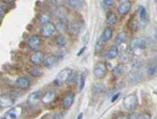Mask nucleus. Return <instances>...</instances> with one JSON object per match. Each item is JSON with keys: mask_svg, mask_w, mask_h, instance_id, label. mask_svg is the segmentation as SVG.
I'll return each instance as SVG.
<instances>
[{"mask_svg": "<svg viewBox=\"0 0 157 119\" xmlns=\"http://www.w3.org/2000/svg\"><path fill=\"white\" fill-rule=\"evenodd\" d=\"M29 73L34 77H39V76H41V75H42V70L40 69V68H38L37 66H35L34 68H32V69L29 70Z\"/></svg>", "mask_w": 157, "mask_h": 119, "instance_id": "obj_28", "label": "nucleus"}, {"mask_svg": "<svg viewBox=\"0 0 157 119\" xmlns=\"http://www.w3.org/2000/svg\"><path fill=\"white\" fill-rule=\"evenodd\" d=\"M116 119H130V117L127 116V115H120Z\"/></svg>", "mask_w": 157, "mask_h": 119, "instance_id": "obj_35", "label": "nucleus"}, {"mask_svg": "<svg viewBox=\"0 0 157 119\" xmlns=\"http://www.w3.org/2000/svg\"><path fill=\"white\" fill-rule=\"evenodd\" d=\"M112 36H113V29L111 28V27L107 26L105 29L103 30L102 35H101V38L98 40L105 44V43H107V42L110 41L111 38H112Z\"/></svg>", "mask_w": 157, "mask_h": 119, "instance_id": "obj_12", "label": "nucleus"}, {"mask_svg": "<svg viewBox=\"0 0 157 119\" xmlns=\"http://www.w3.org/2000/svg\"><path fill=\"white\" fill-rule=\"evenodd\" d=\"M82 118H83V114H80V115L78 116L77 119H82Z\"/></svg>", "mask_w": 157, "mask_h": 119, "instance_id": "obj_37", "label": "nucleus"}, {"mask_svg": "<svg viewBox=\"0 0 157 119\" xmlns=\"http://www.w3.org/2000/svg\"><path fill=\"white\" fill-rule=\"evenodd\" d=\"M0 119H3V118H0Z\"/></svg>", "mask_w": 157, "mask_h": 119, "instance_id": "obj_39", "label": "nucleus"}, {"mask_svg": "<svg viewBox=\"0 0 157 119\" xmlns=\"http://www.w3.org/2000/svg\"><path fill=\"white\" fill-rule=\"evenodd\" d=\"M15 86H16L17 88H20V89H27L30 86V80L27 77H24V76L18 77L15 80Z\"/></svg>", "mask_w": 157, "mask_h": 119, "instance_id": "obj_15", "label": "nucleus"}, {"mask_svg": "<svg viewBox=\"0 0 157 119\" xmlns=\"http://www.w3.org/2000/svg\"><path fill=\"white\" fill-rule=\"evenodd\" d=\"M107 24L109 25V27L113 26V25H115L117 23V17H116L115 14H113V13H109L107 15Z\"/></svg>", "mask_w": 157, "mask_h": 119, "instance_id": "obj_23", "label": "nucleus"}, {"mask_svg": "<svg viewBox=\"0 0 157 119\" xmlns=\"http://www.w3.org/2000/svg\"><path fill=\"white\" fill-rule=\"evenodd\" d=\"M2 12H3V9H2V7H1V6H0V15H1V14H2Z\"/></svg>", "mask_w": 157, "mask_h": 119, "instance_id": "obj_38", "label": "nucleus"}, {"mask_svg": "<svg viewBox=\"0 0 157 119\" xmlns=\"http://www.w3.org/2000/svg\"><path fill=\"white\" fill-rule=\"evenodd\" d=\"M83 3H84V1H82V0H69L68 1V4L75 9H80L83 6Z\"/></svg>", "mask_w": 157, "mask_h": 119, "instance_id": "obj_27", "label": "nucleus"}, {"mask_svg": "<svg viewBox=\"0 0 157 119\" xmlns=\"http://www.w3.org/2000/svg\"><path fill=\"white\" fill-rule=\"evenodd\" d=\"M118 54H120L118 47L115 46V45H113V46L109 47V49L107 50V52H106V57H107V59H109V60H113L118 57Z\"/></svg>", "mask_w": 157, "mask_h": 119, "instance_id": "obj_19", "label": "nucleus"}, {"mask_svg": "<svg viewBox=\"0 0 157 119\" xmlns=\"http://www.w3.org/2000/svg\"><path fill=\"white\" fill-rule=\"evenodd\" d=\"M56 99V92L54 90H48L44 93V95H42L41 101L45 105H48V103H52V101Z\"/></svg>", "mask_w": 157, "mask_h": 119, "instance_id": "obj_14", "label": "nucleus"}, {"mask_svg": "<svg viewBox=\"0 0 157 119\" xmlns=\"http://www.w3.org/2000/svg\"><path fill=\"white\" fill-rule=\"evenodd\" d=\"M123 103H124V107L127 109L128 111H134L137 108L138 105L137 96H136V94H130L126 96L123 99Z\"/></svg>", "mask_w": 157, "mask_h": 119, "instance_id": "obj_3", "label": "nucleus"}, {"mask_svg": "<svg viewBox=\"0 0 157 119\" xmlns=\"http://www.w3.org/2000/svg\"><path fill=\"white\" fill-rule=\"evenodd\" d=\"M71 74H72V69H70V68H64V69L61 70V71L58 73L57 76H56L54 80L55 85L61 86L66 82H68L69 78L71 77Z\"/></svg>", "mask_w": 157, "mask_h": 119, "instance_id": "obj_2", "label": "nucleus"}, {"mask_svg": "<svg viewBox=\"0 0 157 119\" xmlns=\"http://www.w3.org/2000/svg\"><path fill=\"white\" fill-rule=\"evenodd\" d=\"M135 119H151V115L149 113H141L136 116Z\"/></svg>", "mask_w": 157, "mask_h": 119, "instance_id": "obj_31", "label": "nucleus"}, {"mask_svg": "<svg viewBox=\"0 0 157 119\" xmlns=\"http://www.w3.org/2000/svg\"><path fill=\"white\" fill-rule=\"evenodd\" d=\"M128 39V34L126 32H121L120 34L117 35V37H116L115 39V46H118V45H123L124 43H126Z\"/></svg>", "mask_w": 157, "mask_h": 119, "instance_id": "obj_21", "label": "nucleus"}, {"mask_svg": "<svg viewBox=\"0 0 157 119\" xmlns=\"http://www.w3.org/2000/svg\"><path fill=\"white\" fill-rule=\"evenodd\" d=\"M106 72H107V65L104 62H97L93 66V75L98 80H101L105 76Z\"/></svg>", "mask_w": 157, "mask_h": 119, "instance_id": "obj_4", "label": "nucleus"}, {"mask_svg": "<svg viewBox=\"0 0 157 119\" xmlns=\"http://www.w3.org/2000/svg\"><path fill=\"white\" fill-rule=\"evenodd\" d=\"M120 95H121V93H116V94H114V96L111 98V101H112V102H114V101L117 99L118 97H120Z\"/></svg>", "mask_w": 157, "mask_h": 119, "instance_id": "obj_34", "label": "nucleus"}, {"mask_svg": "<svg viewBox=\"0 0 157 119\" xmlns=\"http://www.w3.org/2000/svg\"><path fill=\"white\" fill-rule=\"evenodd\" d=\"M146 49V41L143 38H135L130 43L129 50L132 55H141Z\"/></svg>", "mask_w": 157, "mask_h": 119, "instance_id": "obj_1", "label": "nucleus"}, {"mask_svg": "<svg viewBox=\"0 0 157 119\" xmlns=\"http://www.w3.org/2000/svg\"><path fill=\"white\" fill-rule=\"evenodd\" d=\"M14 103V101L11 98V96L4 94L0 96V108L2 109H6V108H11Z\"/></svg>", "mask_w": 157, "mask_h": 119, "instance_id": "obj_17", "label": "nucleus"}, {"mask_svg": "<svg viewBox=\"0 0 157 119\" xmlns=\"http://www.w3.org/2000/svg\"><path fill=\"white\" fill-rule=\"evenodd\" d=\"M58 61H59V58L55 54H52L45 58L43 61V64H44V67L46 68H52L58 64Z\"/></svg>", "mask_w": 157, "mask_h": 119, "instance_id": "obj_13", "label": "nucleus"}, {"mask_svg": "<svg viewBox=\"0 0 157 119\" xmlns=\"http://www.w3.org/2000/svg\"><path fill=\"white\" fill-rule=\"evenodd\" d=\"M42 92L41 91H35V92L30 93L27 97V103L29 106H36L37 103H39L41 101L42 98Z\"/></svg>", "mask_w": 157, "mask_h": 119, "instance_id": "obj_10", "label": "nucleus"}, {"mask_svg": "<svg viewBox=\"0 0 157 119\" xmlns=\"http://www.w3.org/2000/svg\"><path fill=\"white\" fill-rule=\"evenodd\" d=\"M103 47H104V43L101 42L100 40H98V42H97V46H95V50H97V51H98V50H101Z\"/></svg>", "mask_w": 157, "mask_h": 119, "instance_id": "obj_33", "label": "nucleus"}, {"mask_svg": "<svg viewBox=\"0 0 157 119\" xmlns=\"http://www.w3.org/2000/svg\"><path fill=\"white\" fill-rule=\"evenodd\" d=\"M50 20H52V18H50V15L49 14H46V13H44V14H42L41 16H40L39 22L42 25H45V24L50 23Z\"/></svg>", "mask_w": 157, "mask_h": 119, "instance_id": "obj_25", "label": "nucleus"}, {"mask_svg": "<svg viewBox=\"0 0 157 119\" xmlns=\"http://www.w3.org/2000/svg\"><path fill=\"white\" fill-rule=\"evenodd\" d=\"M118 55H120V60H121V64L130 62L131 59H132V54H131L130 50H129V51L128 50H123V51L118 54Z\"/></svg>", "mask_w": 157, "mask_h": 119, "instance_id": "obj_20", "label": "nucleus"}, {"mask_svg": "<svg viewBox=\"0 0 157 119\" xmlns=\"http://www.w3.org/2000/svg\"><path fill=\"white\" fill-rule=\"evenodd\" d=\"M131 9V1L125 0V1H121L120 3V6L117 7V13L121 16H125L127 15Z\"/></svg>", "mask_w": 157, "mask_h": 119, "instance_id": "obj_11", "label": "nucleus"}, {"mask_svg": "<svg viewBox=\"0 0 157 119\" xmlns=\"http://www.w3.org/2000/svg\"><path fill=\"white\" fill-rule=\"evenodd\" d=\"M156 73V63H151V65L149 66L148 68V74L149 76H153V75H155Z\"/></svg>", "mask_w": 157, "mask_h": 119, "instance_id": "obj_29", "label": "nucleus"}, {"mask_svg": "<svg viewBox=\"0 0 157 119\" xmlns=\"http://www.w3.org/2000/svg\"><path fill=\"white\" fill-rule=\"evenodd\" d=\"M55 43H56V45H57V46L63 47V46H65V45H66L67 40H66V38H65L64 36H62V35H59V36L56 37Z\"/></svg>", "mask_w": 157, "mask_h": 119, "instance_id": "obj_24", "label": "nucleus"}, {"mask_svg": "<svg viewBox=\"0 0 157 119\" xmlns=\"http://www.w3.org/2000/svg\"><path fill=\"white\" fill-rule=\"evenodd\" d=\"M124 71H125V66H124L123 64H120V65L116 66V67L113 68L112 74H113V76H114V77H120V76L123 75Z\"/></svg>", "mask_w": 157, "mask_h": 119, "instance_id": "obj_22", "label": "nucleus"}, {"mask_svg": "<svg viewBox=\"0 0 157 119\" xmlns=\"http://www.w3.org/2000/svg\"><path fill=\"white\" fill-rule=\"evenodd\" d=\"M56 25V30H59L60 32H63L65 30V28H67V26H65V23L63 21H60L58 24Z\"/></svg>", "mask_w": 157, "mask_h": 119, "instance_id": "obj_30", "label": "nucleus"}, {"mask_svg": "<svg viewBox=\"0 0 157 119\" xmlns=\"http://www.w3.org/2000/svg\"><path fill=\"white\" fill-rule=\"evenodd\" d=\"M42 45V39L37 35H33L29 38L27 40V46H29V49L35 50L37 51V49Z\"/></svg>", "mask_w": 157, "mask_h": 119, "instance_id": "obj_6", "label": "nucleus"}, {"mask_svg": "<svg viewBox=\"0 0 157 119\" xmlns=\"http://www.w3.org/2000/svg\"><path fill=\"white\" fill-rule=\"evenodd\" d=\"M44 59H45V55L42 51H35L34 54H30L29 62L34 66H38V65L42 64Z\"/></svg>", "mask_w": 157, "mask_h": 119, "instance_id": "obj_8", "label": "nucleus"}, {"mask_svg": "<svg viewBox=\"0 0 157 119\" xmlns=\"http://www.w3.org/2000/svg\"><path fill=\"white\" fill-rule=\"evenodd\" d=\"M137 15H138V21L140 23L141 26H145L148 23L149 16H148V12H147L145 6H138L137 9Z\"/></svg>", "mask_w": 157, "mask_h": 119, "instance_id": "obj_9", "label": "nucleus"}, {"mask_svg": "<svg viewBox=\"0 0 157 119\" xmlns=\"http://www.w3.org/2000/svg\"><path fill=\"white\" fill-rule=\"evenodd\" d=\"M85 49H86V47H83V48H82V49H81V50H80V51H78V55H81V54H82V52H83V51H84V50H85Z\"/></svg>", "mask_w": 157, "mask_h": 119, "instance_id": "obj_36", "label": "nucleus"}, {"mask_svg": "<svg viewBox=\"0 0 157 119\" xmlns=\"http://www.w3.org/2000/svg\"><path fill=\"white\" fill-rule=\"evenodd\" d=\"M86 75L87 73L85 71H83L80 75V82H78V91H82L85 87V83H86Z\"/></svg>", "mask_w": 157, "mask_h": 119, "instance_id": "obj_26", "label": "nucleus"}, {"mask_svg": "<svg viewBox=\"0 0 157 119\" xmlns=\"http://www.w3.org/2000/svg\"><path fill=\"white\" fill-rule=\"evenodd\" d=\"M75 102V94L72 92L68 93V94L63 98L62 100V106L64 109H69L72 106V103Z\"/></svg>", "mask_w": 157, "mask_h": 119, "instance_id": "obj_18", "label": "nucleus"}, {"mask_svg": "<svg viewBox=\"0 0 157 119\" xmlns=\"http://www.w3.org/2000/svg\"><path fill=\"white\" fill-rule=\"evenodd\" d=\"M41 36L44 37V38H50L52 35H55L56 32V25L54 23H48V24H45V25H42L41 27Z\"/></svg>", "mask_w": 157, "mask_h": 119, "instance_id": "obj_7", "label": "nucleus"}, {"mask_svg": "<svg viewBox=\"0 0 157 119\" xmlns=\"http://www.w3.org/2000/svg\"><path fill=\"white\" fill-rule=\"evenodd\" d=\"M67 32H68V34H69L70 36H72V37L78 36V35L80 34V32H81L80 23H78V22H72V23H70L67 26Z\"/></svg>", "mask_w": 157, "mask_h": 119, "instance_id": "obj_16", "label": "nucleus"}, {"mask_svg": "<svg viewBox=\"0 0 157 119\" xmlns=\"http://www.w3.org/2000/svg\"><path fill=\"white\" fill-rule=\"evenodd\" d=\"M102 3H103V6H112L113 4H114V1L113 0H104V1H102Z\"/></svg>", "mask_w": 157, "mask_h": 119, "instance_id": "obj_32", "label": "nucleus"}, {"mask_svg": "<svg viewBox=\"0 0 157 119\" xmlns=\"http://www.w3.org/2000/svg\"><path fill=\"white\" fill-rule=\"evenodd\" d=\"M21 115H22V107L17 106V107L11 108L7 112H6L3 119H18Z\"/></svg>", "mask_w": 157, "mask_h": 119, "instance_id": "obj_5", "label": "nucleus"}]
</instances>
